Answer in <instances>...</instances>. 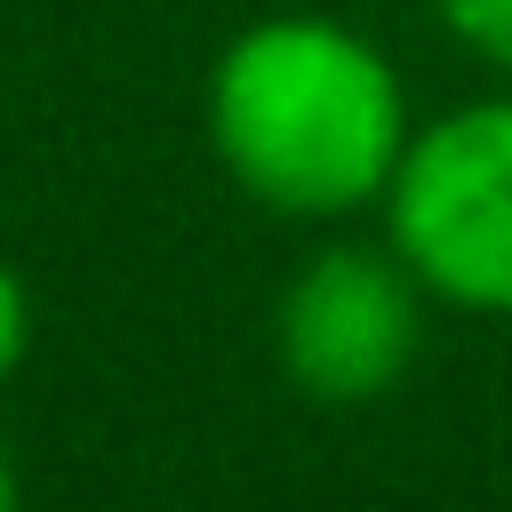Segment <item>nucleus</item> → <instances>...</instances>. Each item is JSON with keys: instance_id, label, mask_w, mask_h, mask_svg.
Segmentation results:
<instances>
[{"instance_id": "423d86ee", "label": "nucleus", "mask_w": 512, "mask_h": 512, "mask_svg": "<svg viewBox=\"0 0 512 512\" xmlns=\"http://www.w3.org/2000/svg\"><path fill=\"white\" fill-rule=\"evenodd\" d=\"M0 512H24V488H16V464H8V448H0Z\"/></svg>"}, {"instance_id": "7ed1b4c3", "label": "nucleus", "mask_w": 512, "mask_h": 512, "mask_svg": "<svg viewBox=\"0 0 512 512\" xmlns=\"http://www.w3.org/2000/svg\"><path fill=\"white\" fill-rule=\"evenodd\" d=\"M280 368L328 408L384 400L424 352V280L400 248L336 240L280 288Z\"/></svg>"}, {"instance_id": "f03ea898", "label": "nucleus", "mask_w": 512, "mask_h": 512, "mask_svg": "<svg viewBox=\"0 0 512 512\" xmlns=\"http://www.w3.org/2000/svg\"><path fill=\"white\" fill-rule=\"evenodd\" d=\"M384 224L424 296L512 312V96L416 128L384 184Z\"/></svg>"}, {"instance_id": "f257e3e1", "label": "nucleus", "mask_w": 512, "mask_h": 512, "mask_svg": "<svg viewBox=\"0 0 512 512\" xmlns=\"http://www.w3.org/2000/svg\"><path fill=\"white\" fill-rule=\"evenodd\" d=\"M208 144L272 216H352L408 152V104L376 40L328 16H264L208 72Z\"/></svg>"}, {"instance_id": "20e7f679", "label": "nucleus", "mask_w": 512, "mask_h": 512, "mask_svg": "<svg viewBox=\"0 0 512 512\" xmlns=\"http://www.w3.org/2000/svg\"><path fill=\"white\" fill-rule=\"evenodd\" d=\"M440 16L464 48H480L488 64H512V0H440Z\"/></svg>"}, {"instance_id": "39448f33", "label": "nucleus", "mask_w": 512, "mask_h": 512, "mask_svg": "<svg viewBox=\"0 0 512 512\" xmlns=\"http://www.w3.org/2000/svg\"><path fill=\"white\" fill-rule=\"evenodd\" d=\"M24 344H32V288L0 264V376L24 360Z\"/></svg>"}]
</instances>
